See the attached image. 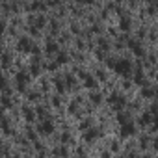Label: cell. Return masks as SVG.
Listing matches in <instances>:
<instances>
[{"instance_id": "obj_9", "label": "cell", "mask_w": 158, "mask_h": 158, "mask_svg": "<svg viewBox=\"0 0 158 158\" xmlns=\"http://www.w3.org/2000/svg\"><path fill=\"white\" fill-rule=\"evenodd\" d=\"M151 121H152V114H143L138 123H139L141 127H147V125H151Z\"/></svg>"}, {"instance_id": "obj_25", "label": "cell", "mask_w": 158, "mask_h": 158, "mask_svg": "<svg viewBox=\"0 0 158 158\" xmlns=\"http://www.w3.org/2000/svg\"><path fill=\"white\" fill-rule=\"evenodd\" d=\"M4 30H6V24H4V23H0V35L4 34Z\"/></svg>"}, {"instance_id": "obj_24", "label": "cell", "mask_w": 158, "mask_h": 158, "mask_svg": "<svg viewBox=\"0 0 158 158\" xmlns=\"http://www.w3.org/2000/svg\"><path fill=\"white\" fill-rule=\"evenodd\" d=\"M2 61H4V65H8V63L11 61V58H10V56H2Z\"/></svg>"}, {"instance_id": "obj_19", "label": "cell", "mask_w": 158, "mask_h": 158, "mask_svg": "<svg viewBox=\"0 0 158 158\" xmlns=\"http://www.w3.org/2000/svg\"><path fill=\"white\" fill-rule=\"evenodd\" d=\"M32 74H39V65H37V61L32 63Z\"/></svg>"}, {"instance_id": "obj_16", "label": "cell", "mask_w": 158, "mask_h": 158, "mask_svg": "<svg viewBox=\"0 0 158 158\" xmlns=\"http://www.w3.org/2000/svg\"><path fill=\"white\" fill-rule=\"evenodd\" d=\"M67 60H69V58H67L65 52H60V54H58V63H65Z\"/></svg>"}, {"instance_id": "obj_21", "label": "cell", "mask_w": 158, "mask_h": 158, "mask_svg": "<svg viewBox=\"0 0 158 158\" xmlns=\"http://www.w3.org/2000/svg\"><path fill=\"white\" fill-rule=\"evenodd\" d=\"M91 101H93L95 104H97V102H101V93H99V95H97V93H93V95H91Z\"/></svg>"}, {"instance_id": "obj_7", "label": "cell", "mask_w": 158, "mask_h": 158, "mask_svg": "<svg viewBox=\"0 0 158 158\" xmlns=\"http://www.w3.org/2000/svg\"><path fill=\"white\" fill-rule=\"evenodd\" d=\"M95 138H99V130H97V128H86L84 139H86V141H93Z\"/></svg>"}, {"instance_id": "obj_11", "label": "cell", "mask_w": 158, "mask_h": 158, "mask_svg": "<svg viewBox=\"0 0 158 158\" xmlns=\"http://www.w3.org/2000/svg\"><path fill=\"white\" fill-rule=\"evenodd\" d=\"M23 114H24L26 121H34V119H35V115H34V112H32L30 108H24V110H23Z\"/></svg>"}, {"instance_id": "obj_2", "label": "cell", "mask_w": 158, "mask_h": 158, "mask_svg": "<svg viewBox=\"0 0 158 158\" xmlns=\"http://www.w3.org/2000/svg\"><path fill=\"white\" fill-rule=\"evenodd\" d=\"M108 102H110V106H112V108H115V110H121V108L127 104L125 97H123V95H119V93H112V95H110V99H108Z\"/></svg>"}, {"instance_id": "obj_17", "label": "cell", "mask_w": 158, "mask_h": 158, "mask_svg": "<svg viewBox=\"0 0 158 158\" xmlns=\"http://www.w3.org/2000/svg\"><path fill=\"white\" fill-rule=\"evenodd\" d=\"M128 119H130V117H128L127 114H119V115H117V121H119V123H125V121H128Z\"/></svg>"}, {"instance_id": "obj_22", "label": "cell", "mask_w": 158, "mask_h": 158, "mask_svg": "<svg viewBox=\"0 0 158 158\" xmlns=\"http://www.w3.org/2000/svg\"><path fill=\"white\" fill-rule=\"evenodd\" d=\"M0 89H6V78L0 74Z\"/></svg>"}, {"instance_id": "obj_15", "label": "cell", "mask_w": 158, "mask_h": 158, "mask_svg": "<svg viewBox=\"0 0 158 158\" xmlns=\"http://www.w3.org/2000/svg\"><path fill=\"white\" fill-rule=\"evenodd\" d=\"M47 50H48V52H56V50H58V45L48 41V43H47Z\"/></svg>"}, {"instance_id": "obj_20", "label": "cell", "mask_w": 158, "mask_h": 158, "mask_svg": "<svg viewBox=\"0 0 158 158\" xmlns=\"http://www.w3.org/2000/svg\"><path fill=\"white\" fill-rule=\"evenodd\" d=\"M56 88H58V91H63V89H65V86H63V82L60 80V78L56 80Z\"/></svg>"}, {"instance_id": "obj_6", "label": "cell", "mask_w": 158, "mask_h": 158, "mask_svg": "<svg viewBox=\"0 0 158 158\" xmlns=\"http://www.w3.org/2000/svg\"><path fill=\"white\" fill-rule=\"evenodd\" d=\"M41 134H45V136H48V134H52L54 132V125H52V121H43L41 125H39V128H37Z\"/></svg>"}, {"instance_id": "obj_5", "label": "cell", "mask_w": 158, "mask_h": 158, "mask_svg": "<svg viewBox=\"0 0 158 158\" xmlns=\"http://www.w3.org/2000/svg\"><path fill=\"white\" fill-rule=\"evenodd\" d=\"M17 48H19L21 52H35V50H37V48L32 45V41H30V39H26V37L19 39V43H17Z\"/></svg>"}, {"instance_id": "obj_13", "label": "cell", "mask_w": 158, "mask_h": 158, "mask_svg": "<svg viewBox=\"0 0 158 158\" xmlns=\"http://www.w3.org/2000/svg\"><path fill=\"white\" fill-rule=\"evenodd\" d=\"M141 95H143V97H147V99H151V97L154 95V89H152V88H145V89L141 91Z\"/></svg>"}, {"instance_id": "obj_23", "label": "cell", "mask_w": 158, "mask_h": 158, "mask_svg": "<svg viewBox=\"0 0 158 158\" xmlns=\"http://www.w3.org/2000/svg\"><path fill=\"white\" fill-rule=\"evenodd\" d=\"M2 104H4V106H11V101H10L8 97H2Z\"/></svg>"}, {"instance_id": "obj_28", "label": "cell", "mask_w": 158, "mask_h": 158, "mask_svg": "<svg viewBox=\"0 0 158 158\" xmlns=\"http://www.w3.org/2000/svg\"><path fill=\"white\" fill-rule=\"evenodd\" d=\"M0 154H2V141H0Z\"/></svg>"}, {"instance_id": "obj_12", "label": "cell", "mask_w": 158, "mask_h": 158, "mask_svg": "<svg viewBox=\"0 0 158 158\" xmlns=\"http://www.w3.org/2000/svg\"><path fill=\"white\" fill-rule=\"evenodd\" d=\"M134 80H136V84H143V80H145V78H143V73H141V71H136Z\"/></svg>"}, {"instance_id": "obj_10", "label": "cell", "mask_w": 158, "mask_h": 158, "mask_svg": "<svg viewBox=\"0 0 158 158\" xmlns=\"http://www.w3.org/2000/svg\"><path fill=\"white\" fill-rule=\"evenodd\" d=\"M82 78H84V80H86V84H84L86 88H89V89H93V88L97 86V84H95V80H93V78H91L89 74H84V73H82Z\"/></svg>"}, {"instance_id": "obj_3", "label": "cell", "mask_w": 158, "mask_h": 158, "mask_svg": "<svg viewBox=\"0 0 158 158\" xmlns=\"http://www.w3.org/2000/svg\"><path fill=\"white\" fill-rule=\"evenodd\" d=\"M15 80H17L19 91H24V89H26V84H28V80H30V76H28L24 71H19V73L15 74Z\"/></svg>"}, {"instance_id": "obj_18", "label": "cell", "mask_w": 158, "mask_h": 158, "mask_svg": "<svg viewBox=\"0 0 158 158\" xmlns=\"http://www.w3.org/2000/svg\"><path fill=\"white\" fill-rule=\"evenodd\" d=\"M2 127H4V132H6V134H13V130L10 128V125H8V121H2Z\"/></svg>"}, {"instance_id": "obj_4", "label": "cell", "mask_w": 158, "mask_h": 158, "mask_svg": "<svg viewBox=\"0 0 158 158\" xmlns=\"http://www.w3.org/2000/svg\"><path fill=\"white\" fill-rule=\"evenodd\" d=\"M134 134H136V127H134V123L130 119L121 123V136L123 138H128V136H134Z\"/></svg>"}, {"instance_id": "obj_29", "label": "cell", "mask_w": 158, "mask_h": 158, "mask_svg": "<svg viewBox=\"0 0 158 158\" xmlns=\"http://www.w3.org/2000/svg\"><path fill=\"white\" fill-rule=\"evenodd\" d=\"M2 115H4V114H2V110H0V119H2Z\"/></svg>"}, {"instance_id": "obj_27", "label": "cell", "mask_w": 158, "mask_h": 158, "mask_svg": "<svg viewBox=\"0 0 158 158\" xmlns=\"http://www.w3.org/2000/svg\"><path fill=\"white\" fill-rule=\"evenodd\" d=\"M76 2H91V0H76Z\"/></svg>"}, {"instance_id": "obj_1", "label": "cell", "mask_w": 158, "mask_h": 158, "mask_svg": "<svg viewBox=\"0 0 158 158\" xmlns=\"http://www.w3.org/2000/svg\"><path fill=\"white\" fill-rule=\"evenodd\" d=\"M108 65L117 73V74H121V76H128L130 74V71H132V63L128 61V60H125V58H121V60H108Z\"/></svg>"}, {"instance_id": "obj_26", "label": "cell", "mask_w": 158, "mask_h": 158, "mask_svg": "<svg viewBox=\"0 0 158 158\" xmlns=\"http://www.w3.org/2000/svg\"><path fill=\"white\" fill-rule=\"evenodd\" d=\"M56 67H58V63H50V65H48V69H50V71H54Z\"/></svg>"}, {"instance_id": "obj_8", "label": "cell", "mask_w": 158, "mask_h": 158, "mask_svg": "<svg viewBox=\"0 0 158 158\" xmlns=\"http://www.w3.org/2000/svg\"><path fill=\"white\" fill-rule=\"evenodd\" d=\"M128 47L136 52V56H143V48L139 47V43H138V41H130V43H128Z\"/></svg>"}, {"instance_id": "obj_14", "label": "cell", "mask_w": 158, "mask_h": 158, "mask_svg": "<svg viewBox=\"0 0 158 158\" xmlns=\"http://www.w3.org/2000/svg\"><path fill=\"white\" fill-rule=\"evenodd\" d=\"M130 28V19H121V30H128Z\"/></svg>"}]
</instances>
